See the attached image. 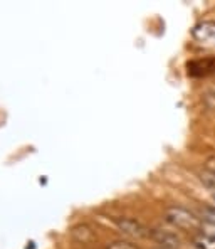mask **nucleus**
Returning <instances> with one entry per match:
<instances>
[{
    "label": "nucleus",
    "mask_w": 215,
    "mask_h": 249,
    "mask_svg": "<svg viewBox=\"0 0 215 249\" xmlns=\"http://www.w3.org/2000/svg\"><path fill=\"white\" fill-rule=\"evenodd\" d=\"M200 180L215 192V174H212V172H209V170H203L202 174H200Z\"/></svg>",
    "instance_id": "nucleus-9"
},
{
    "label": "nucleus",
    "mask_w": 215,
    "mask_h": 249,
    "mask_svg": "<svg viewBox=\"0 0 215 249\" xmlns=\"http://www.w3.org/2000/svg\"><path fill=\"white\" fill-rule=\"evenodd\" d=\"M150 237L158 244L162 249H180L182 248V237L178 234L166 229H150Z\"/></svg>",
    "instance_id": "nucleus-2"
},
{
    "label": "nucleus",
    "mask_w": 215,
    "mask_h": 249,
    "mask_svg": "<svg viewBox=\"0 0 215 249\" xmlns=\"http://www.w3.org/2000/svg\"><path fill=\"white\" fill-rule=\"evenodd\" d=\"M198 231H200V234H205V236L214 237V239H215V224H212V222L202 221V224H200Z\"/></svg>",
    "instance_id": "nucleus-10"
},
{
    "label": "nucleus",
    "mask_w": 215,
    "mask_h": 249,
    "mask_svg": "<svg viewBox=\"0 0 215 249\" xmlns=\"http://www.w3.org/2000/svg\"><path fill=\"white\" fill-rule=\"evenodd\" d=\"M188 72L192 76H209L215 74V57L212 59H200L188 62Z\"/></svg>",
    "instance_id": "nucleus-5"
},
{
    "label": "nucleus",
    "mask_w": 215,
    "mask_h": 249,
    "mask_svg": "<svg viewBox=\"0 0 215 249\" xmlns=\"http://www.w3.org/2000/svg\"><path fill=\"white\" fill-rule=\"evenodd\" d=\"M116 226L125 236L133 237V239H145L150 237V229L145 228L141 222L134 221V219H116Z\"/></svg>",
    "instance_id": "nucleus-3"
},
{
    "label": "nucleus",
    "mask_w": 215,
    "mask_h": 249,
    "mask_svg": "<svg viewBox=\"0 0 215 249\" xmlns=\"http://www.w3.org/2000/svg\"><path fill=\"white\" fill-rule=\"evenodd\" d=\"M212 199H214V204H215V192L212 194Z\"/></svg>",
    "instance_id": "nucleus-14"
},
{
    "label": "nucleus",
    "mask_w": 215,
    "mask_h": 249,
    "mask_svg": "<svg viewBox=\"0 0 215 249\" xmlns=\"http://www.w3.org/2000/svg\"><path fill=\"white\" fill-rule=\"evenodd\" d=\"M203 168L215 174V157H209V159L205 160V163H203Z\"/></svg>",
    "instance_id": "nucleus-13"
},
{
    "label": "nucleus",
    "mask_w": 215,
    "mask_h": 249,
    "mask_svg": "<svg viewBox=\"0 0 215 249\" xmlns=\"http://www.w3.org/2000/svg\"><path fill=\"white\" fill-rule=\"evenodd\" d=\"M165 221L168 224H172L173 228L177 229H182V231H197L200 229V221L198 217L190 212L188 209H183V207H178V206H172L168 209H165Z\"/></svg>",
    "instance_id": "nucleus-1"
},
{
    "label": "nucleus",
    "mask_w": 215,
    "mask_h": 249,
    "mask_svg": "<svg viewBox=\"0 0 215 249\" xmlns=\"http://www.w3.org/2000/svg\"><path fill=\"white\" fill-rule=\"evenodd\" d=\"M106 249H140V248H136L134 244L128 243V241H115Z\"/></svg>",
    "instance_id": "nucleus-11"
},
{
    "label": "nucleus",
    "mask_w": 215,
    "mask_h": 249,
    "mask_svg": "<svg viewBox=\"0 0 215 249\" xmlns=\"http://www.w3.org/2000/svg\"><path fill=\"white\" fill-rule=\"evenodd\" d=\"M192 37L202 46H215V22L203 20L197 24L192 31Z\"/></svg>",
    "instance_id": "nucleus-4"
},
{
    "label": "nucleus",
    "mask_w": 215,
    "mask_h": 249,
    "mask_svg": "<svg viewBox=\"0 0 215 249\" xmlns=\"http://www.w3.org/2000/svg\"><path fill=\"white\" fill-rule=\"evenodd\" d=\"M202 217H203V221L215 224V207H203L202 209Z\"/></svg>",
    "instance_id": "nucleus-12"
},
{
    "label": "nucleus",
    "mask_w": 215,
    "mask_h": 249,
    "mask_svg": "<svg viewBox=\"0 0 215 249\" xmlns=\"http://www.w3.org/2000/svg\"><path fill=\"white\" fill-rule=\"evenodd\" d=\"M202 100H203V103H205L207 108L212 109V111H215V88H210V89H207L205 93H203Z\"/></svg>",
    "instance_id": "nucleus-8"
},
{
    "label": "nucleus",
    "mask_w": 215,
    "mask_h": 249,
    "mask_svg": "<svg viewBox=\"0 0 215 249\" xmlns=\"http://www.w3.org/2000/svg\"><path fill=\"white\" fill-rule=\"evenodd\" d=\"M194 246L197 249H215V239L205 234H197L194 236Z\"/></svg>",
    "instance_id": "nucleus-7"
},
{
    "label": "nucleus",
    "mask_w": 215,
    "mask_h": 249,
    "mask_svg": "<svg viewBox=\"0 0 215 249\" xmlns=\"http://www.w3.org/2000/svg\"><path fill=\"white\" fill-rule=\"evenodd\" d=\"M71 237L74 241H78V243H81V244H91L94 239H96V234H94V231H93L91 226L78 224V226H74V228L71 229Z\"/></svg>",
    "instance_id": "nucleus-6"
}]
</instances>
